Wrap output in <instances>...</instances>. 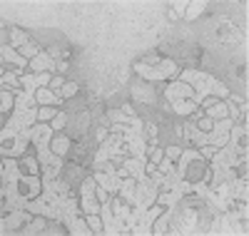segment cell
Wrapping results in <instances>:
<instances>
[{
    "mask_svg": "<svg viewBox=\"0 0 249 236\" xmlns=\"http://www.w3.org/2000/svg\"><path fill=\"white\" fill-rule=\"evenodd\" d=\"M77 92H80V84H77V82H65V87L60 90V97H62V100H72Z\"/></svg>",
    "mask_w": 249,
    "mask_h": 236,
    "instance_id": "19",
    "label": "cell"
},
{
    "mask_svg": "<svg viewBox=\"0 0 249 236\" xmlns=\"http://www.w3.org/2000/svg\"><path fill=\"white\" fill-rule=\"evenodd\" d=\"M120 110H122L124 115H127V117H135V110H132V104H130V102H124V104L120 107Z\"/></svg>",
    "mask_w": 249,
    "mask_h": 236,
    "instance_id": "26",
    "label": "cell"
},
{
    "mask_svg": "<svg viewBox=\"0 0 249 236\" xmlns=\"http://www.w3.org/2000/svg\"><path fill=\"white\" fill-rule=\"evenodd\" d=\"M65 124H68V115H65V110H60L57 117L50 122V127H53L55 132H62V130H65Z\"/></svg>",
    "mask_w": 249,
    "mask_h": 236,
    "instance_id": "20",
    "label": "cell"
},
{
    "mask_svg": "<svg viewBox=\"0 0 249 236\" xmlns=\"http://www.w3.org/2000/svg\"><path fill=\"white\" fill-rule=\"evenodd\" d=\"M132 70L140 75L144 82H162V80H179V65L170 57H162L157 65H144V62H135Z\"/></svg>",
    "mask_w": 249,
    "mask_h": 236,
    "instance_id": "2",
    "label": "cell"
},
{
    "mask_svg": "<svg viewBox=\"0 0 249 236\" xmlns=\"http://www.w3.org/2000/svg\"><path fill=\"white\" fill-rule=\"evenodd\" d=\"M95 189H97V182L90 174L85 182H82V186H80V209H82V214H100L102 204L97 202Z\"/></svg>",
    "mask_w": 249,
    "mask_h": 236,
    "instance_id": "3",
    "label": "cell"
},
{
    "mask_svg": "<svg viewBox=\"0 0 249 236\" xmlns=\"http://www.w3.org/2000/svg\"><path fill=\"white\" fill-rule=\"evenodd\" d=\"M207 8V3H204V0H197V3H190V5H187V13H184V20H195L202 10Z\"/></svg>",
    "mask_w": 249,
    "mask_h": 236,
    "instance_id": "18",
    "label": "cell"
},
{
    "mask_svg": "<svg viewBox=\"0 0 249 236\" xmlns=\"http://www.w3.org/2000/svg\"><path fill=\"white\" fill-rule=\"evenodd\" d=\"M122 167L127 169V174H130V177H135L137 182H144V179H150V174H147V171H144V162H140V159L124 157Z\"/></svg>",
    "mask_w": 249,
    "mask_h": 236,
    "instance_id": "10",
    "label": "cell"
},
{
    "mask_svg": "<svg viewBox=\"0 0 249 236\" xmlns=\"http://www.w3.org/2000/svg\"><path fill=\"white\" fill-rule=\"evenodd\" d=\"M70 70V65H68V60H57V70H55V75H65Z\"/></svg>",
    "mask_w": 249,
    "mask_h": 236,
    "instance_id": "25",
    "label": "cell"
},
{
    "mask_svg": "<svg viewBox=\"0 0 249 236\" xmlns=\"http://www.w3.org/2000/svg\"><path fill=\"white\" fill-rule=\"evenodd\" d=\"M35 102H37V107H60V110H62V104H65V100L60 95H55L50 87H40L35 92Z\"/></svg>",
    "mask_w": 249,
    "mask_h": 236,
    "instance_id": "8",
    "label": "cell"
},
{
    "mask_svg": "<svg viewBox=\"0 0 249 236\" xmlns=\"http://www.w3.org/2000/svg\"><path fill=\"white\" fill-rule=\"evenodd\" d=\"M179 80L187 82V84H190V87L197 92L199 102H202L204 97H210V95H214V97H219V100L230 97V87H227L224 82L214 80L210 72H204V70H182V72H179Z\"/></svg>",
    "mask_w": 249,
    "mask_h": 236,
    "instance_id": "1",
    "label": "cell"
},
{
    "mask_svg": "<svg viewBox=\"0 0 249 236\" xmlns=\"http://www.w3.org/2000/svg\"><path fill=\"white\" fill-rule=\"evenodd\" d=\"M160 60H162L160 55H150L147 60H144V65H157V62H160Z\"/></svg>",
    "mask_w": 249,
    "mask_h": 236,
    "instance_id": "27",
    "label": "cell"
},
{
    "mask_svg": "<svg viewBox=\"0 0 249 236\" xmlns=\"http://www.w3.org/2000/svg\"><path fill=\"white\" fill-rule=\"evenodd\" d=\"M28 42H33V40H30V35H28L25 30H20V28L10 25V42H8V45H10L13 50H20V48H25Z\"/></svg>",
    "mask_w": 249,
    "mask_h": 236,
    "instance_id": "12",
    "label": "cell"
},
{
    "mask_svg": "<svg viewBox=\"0 0 249 236\" xmlns=\"http://www.w3.org/2000/svg\"><path fill=\"white\" fill-rule=\"evenodd\" d=\"M20 167H25L28 169V174H35V177H40V162H37V154L35 157H30L28 152L20 157Z\"/></svg>",
    "mask_w": 249,
    "mask_h": 236,
    "instance_id": "15",
    "label": "cell"
},
{
    "mask_svg": "<svg viewBox=\"0 0 249 236\" xmlns=\"http://www.w3.org/2000/svg\"><path fill=\"white\" fill-rule=\"evenodd\" d=\"M48 87H50L55 95H60V90L65 87V75H55V77L50 80V84H48Z\"/></svg>",
    "mask_w": 249,
    "mask_h": 236,
    "instance_id": "22",
    "label": "cell"
},
{
    "mask_svg": "<svg viewBox=\"0 0 249 236\" xmlns=\"http://www.w3.org/2000/svg\"><path fill=\"white\" fill-rule=\"evenodd\" d=\"M60 112V107H40L37 110V122H53Z\"/></svg>",
    "mask_w": 249,
    "mask_h": 236,
    "instance_id": "17",
    "label": "cell"
},
{
    "mask_svg": "<svg viewBox=\"0 0 249 236\" xmlns=\"http://www.w3.org/2000/svg\"><path fill=\"white\" fill-rule=\"evenodd\" d=\"M204 115L210 117V119H230V112H227V104H224V100L214 102L212 107H207Z\"/></svg>",
    "mask_w": 249,
    "mask_h": 236,
    "instance_id": "14",
    "label": "cell"
},
{
    "mask_svg": "<svg viewBox=\"0 0 249 236\" xmlns=\"http://www.w3.org/2000/svg\"><path fill=\"white\" fill-rule=\"evenodd\" d=\"M195 124H197V130H202V132H212L214 119H210L207 115H199V119H195Z\"/></svg>",
    "mask_w": 249,
    "mask_h": 236,
    "instance_id": "21",
    "label": "cell"
},
{
    "mask_svg": "<svg viewBox=\"0 0 249 236\" xmlns=\"http://www.w3.org/2000/svg\"><path fill=\"white\" fill-rule=\"evenodd\" d=\"M135 189H137V179H135V177H124V179H122V184H120L117 197H120L124 204L135 206Z\"/></svg>",
    "mask_w": 249,
    "mask_h": 236,
    "instance_id": "9",
    "label": "cell"
},
{
    "mask_svg": "<svg viewBox=\"0 0 249 236\" xmlns=\"http://www.w3.org/2000/svg\"><path fill=\"white\" fill-rule=\"evenodd\" d=\"M0 57H3V65H13V67H23L28 72V65L30 62L20 55L18 50H13L10 45H0Z\"/></svg>",
    "mask_w": 249,
    "mask_h": 236,
    "instance_id": "7",
    "label": "cell"
},
{
    "mask_svg": "<svg viewBox=\"0 0 249 236\" xmlns=\"http://www.w3.org/2000/svg\"><path fill=\"white\" fill-rule=\"evenodd\" d=\"M70 149V139L65 137V132H55L53 142H50V152L57 157H65V152Z\"/></svg>",
    "mask_w": 249,
    "mask_h": 236,
    "instance_id": "13",
    "label": "cell"
},
{
    "mask_svg": "<svg viewBox=\"0 0 249 236\" xmlns=\"http://www.w3.org/2000/svg\"><path fill=\"white\" fill-rule=\"evenodd\" d=\"M85 219H88V226L92 229L95 236H105V224H102L100 214H85Z\"/></svg>",
    "mask_w": 249,
    "mask_h": 236,
    "instance_id": "16",
    "label": "cell"
},
{
    "mask_svg": "<svg viewBox=\"0 0 249 236\" xmlns=\"http://www.w3.org/2000/svg\"><path fill=\"white\" fill-rule=\"evenodd\" d=\"M187 5H190V0H177V3H172V17L184 15L187 13Z\"/></svg>",
    "mask_w": 249,
    "mask_h": 236,
    "instance_id": "23",
    "label": "cell"
},
{
    "mask_svg": "<svg viewBox=\"0 0 249 236\" xmlns=\"http://www.w3.org/2000/svg\"><path fill=\"white\" fill-rule=\"evenodd\" d=\"M100 217H102V224H105V236H120V221L115 219L112 202H105V204H102Z\"/></svg>",
    "mask_w": 249,
    "mask_h": 236,
    "instance_id": "6",
    "label": "cell"
},
{
    "mask_svg": "<svg viewBox=\"0 0 249 236\" xmlns=\"http://www.w3.org/2000/svg\"><path fill=\"white\" fill-rule=\"evenodd\" d=\"M68 234H70V236H95L92 229L88 226L85 214H80V217H75V219L68 224Z\"/></svg>",
    "mask_w": 249,
    "mask_h": 236,
    "instance_id": "11",
    "label": "cell"
},
{
    "mask_svg": "<svg viewBox=\"0 0 249 236\" xmlns=\"http://www.w3.org/2000/svg\"><path fill=\"white\" fill-rule=\"evenodd\" d=\"M164 100H167V102H175V100H192V102L199 104L197 92H195L187 82H182V80H170L167 84H164Z\"/></svg>",
    "mask_w": 249,
    "mask_h": 236,
    "instance_id": "4",
    "label": "cell"
},
{
    "mask_svg": "<svg viewBox=\"0 0 249 236\" xmlns=\"http://www.w3.org/2000/svg\"><path fill=\"white\" fill-rule=\"evenodd\" d=\"M57 70V60H53V55L48 50H43L37 57L30 60V65H28V72L37 75V72H55Z\"/></svg>",
    "mask_w": 249,
    "mask_h": 236,
    "instance_id": "5",
    "label": "cell"
},
{
    "mask_svg": "<svg viewBox=\"0 0 249 236\" xmlns=\"http://www.w3.org/2000/svg\"><path fill=\"white\" fill-rule=\"evenodd\" d=\"M179 154H182V147H164V157H167V159H172V162H177L179 159Z\"/></svg>",
    "mask_w": 249,
    "mask_h": 236,
    "instance_id": "24",
    "label": "cell"
}]
</instances>
